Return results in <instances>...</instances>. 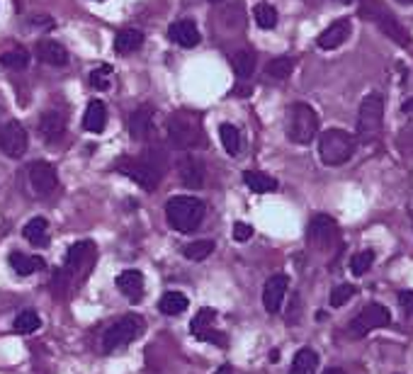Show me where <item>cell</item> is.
<instances>
[{
  "label": "cell",
  "instance_id": "39",
  "mask_svg": "<svg viewBox=\"0 0 413 374\" xmlns=\"http://www.w3.org/2000/svg\"><path fill=\"white\" fill-rule=\"evenodd\" d=\"M197 341H204V343H211V345H219V348H226V336L221 331H214V328H206V331L197 333Z\"/></svg>",
  "mask_w": 413,
  "mask_h": 374
},
{
  "label": "cell",
  "instance_id": "45",
  "mask_svg": "<svg viewBox=\"0 0 413 374\" xmlns=\"http://www.w3.org/2000/svg\"><path fill=\"white\" fill-rule=\"evenodd\" d=\"M323 374H346V372H343V370H338V367H331V370H326Z\"/></svg>",
  "mask_w": 413,
  "mask_h": 374
},
{
  "label": "cell",
  "instance_id": "16",
  "mask_svg": "<svg viewBox=\"0 0 413 374\" xmlns=\"http://www.w3.org/2000/svg\"><path fill=\"white\" fill-rule=\"evenodd\" d=\"M154 107L151 105H141V107H136L134 112H131V117H129V134H131V139H136V141H144V139H149V134H151V129H154Z\"/></svg>",
  "mask_w": 413,
  "mask_h": 374
},
{
  "label": "cell",
  "instance_id": "28",
  "mask_svg": "<svg viewBox=\"0 0 413 374\" xmlns=\"http://www.w3.org/2000/svg\"><path fill=\"white\" fill-rule=\"evenodd\" d=\"M47 231H49V221L44 216H34L27 221V226L22 229V236L34 245H44L47 243Z\"/></svg>",
  "mask_w": 413,
  "mask_h": 374
},
{
  "label": "cell",
  "instance_id": "37",
  "mask_svg": "<svg viewBox=\"0 0 413 374\" xmlns=\"http://www.w3.org/2000/svg\"><path fill=\"white\" fill-rule=\"evenodd\" d=\"M214 250V241H195V243L185 245V258L190 260H204Z\"/></svg>",
  "mask_w": 413,
  "mask_h": 374
},
{
  "label": "cell",
  "instance_id": "6",
  "mask_svg": "<svg viewBox=\"0 0 413 374\" xmlns=\"http://www.w3.org/2000/svg\"><path fill=\"white\" fill-rule=\"evenodd\" d=\"M141 333H144V318L136 316V314H127V316H122L120 321H115L105 331V336H102V350L105 352L120 350V348L129 345L131 341H136Z\"/></svg>",
  "mask_w": 413,
  "mask_h": 374
},
{
  "label": "cell",
  "instance_id": "4",
  "mask_svg": "<svg viewBox=\"0 0 413 374\" xmlns=\"http://www.w3.org/2000/svg\"><path fill=\"white\" fill-rule=\"evenodd\" d=\"M382 120H384V95L370 92L360 102V110H357V139L362 144L375 141L382 131Z\"/></svg>",
  "mask_w": 413,
  "mask_h": 374
},
{
  "label": "cell",
  "instance_id": "2",
  "mask_svg": "<svg viewBox=\"0 0 413 374\" xmlns=\"http://www.w3.org/2000/svg\"><path fill=\"white\" fill-rule=\"evenodd\" d=\"M165 216H168V224L173 226L180 234H193L195 229H200L204 219V202L197 197L190 195H180L168 200L165 204Z\"/></svg>",
  "mask_w": 413,
  "mask_h": 374
},
{
  "label": "cell",
  "instance_id": "38",
  "mask_svg": "<svg viewBox=\"0 0 413 374\" xmlns=\"http://www.w3.org/2000/svg\"><path fill=\"white\" fill-rule=\"evenodd\" d=\"M353 294H355V287H353V284H348V282L336 284L331 292V307L338 309V307H343V304H348L353 299Z\"/></svg>",
  "mask_w": 413,
  "mask_h": 374
},
{
  "label": "cell",
  "instance_id": "33",
  "mask_svg": "<svg viewBox=\"0 0 413 374\" xmlns=\"http://www.w3.org/2000/svg\"><path fill=\"white\" fill-rule=\"evenodd\" d=\"M214 318H216L214 309H211V307H202L197 314H195L193 323H190V333H193V336H197V333H202V331H206V328H211Z\"/></svg>",
  "mask_w": 413,
  "mask_h": 374
},
{
  "label": "cell",
  "instance_id": "11",
  "mask_svg": "<svg viewBox=\"0 0 413 374\" xmlns=\"http://www.w3.org/2000/svg\"><path fill=\"white\" fill-rule=\"evenodd\" d=\"M27 146H29L27 131H24V127L19 124V122L10 120L0 127V151H3L5 156H10V158H22V156L27 154Z\"/></svg>",
  "mask_w": 413,
  "mask_h": 374
},
{
  "label": "cell",
  "instance_id": "34",
  "mask_svg": "<svg viewBox=\"0 0 413 374\" xmlns=\"http://www.w3.org/2000/svg\"><path fill=\"white\" fill-rule=\"evenodd\" d=\"M372 263H375V253L372 250H360V253H355L350 258V273L355 277H362L372 268Z\"/></svg>",
  "mask_w": 413,
  "mask_h": 374
},
{
  "label": "cell",
  "instance_id": "32",
  "mask_svg": "<svg viewBox=\"0 0 413 374\" xmlns=\"http://www.w3.org/2000/svg\"><path fill=\"white\" fill-rule=\"evenodd\" d=\"M292 68H294L292 58H289V56H280V58H273V61L268 63L265 73H268L270 78H275V81H284V78H289Z\"/></svg>",
  "mask_w": 413,
  "mask_h": 374
},
{
  "label": "cell",
  "instance_id": "18",
  "mask_svg": "<svg viewBox=\"0 0 413 374\" xmlns=\"http://www.w3.org/2000/svg\"><path fill=\"white\" fill-rule=\"evenodd\" d=\"M117 287L131 302H139L144 297V275L139 270H124V273L117 277Z\"/></svg>",
  "mask_w": 413,
  "mask_h": 374
},
{
  "label": "cell",
  "instance_id": "47",
  "mask_svg": "<svg viewBox=\"0 0 413 374\" xmlns=\"http://www.w3.org/2000/svg\"><path fill=\"white\" fill-rule=\"evenodd\" d=\"M338 3H355V0H338Z\"/></svg>",
  "mask_w": 413,
  "mask_h": 374
},
{
  "label": "cell",
  "instance_id": "42",
  "mask_svg": "<svg viewBox=\"0 0 413 374\" xmlns=\"http://www.w3.org/2000/svg\"><path fill=\"white\" fill-rule=\"evenodd\" d=\"M399 302H401V307H404L406 311L413 314V292H411V289H404V292H399Z\"/></svg>",
  "mask_w": 413,
  "mask_h": 374
},
{
  "label": "cell",
  "instance_id": "35",
  "mask_svg": "<svg viewBox=\"0 0 413 374\" xmlns=\"http://www.w3.org/2000/svg\"><path fill=\"white\" fill-rule=\"evenodd\" d=\"M39 326H42V321H39V316L34 311H22L17 318H15V331L22 333V336L39 331Z\"/></svg>",
  "mask_w": 413,
  "mask_h": 374
},
{
  "label": "cell",
  "instance_id": "22",
  "mask_svg": "<svg viewBox=\"0 0 413 374\" xmlns=\"http://www.w3.org/2000/svg\"><path fill=\"white\" fill-rule=\"evenodd\" d=\"M83 127H86L90 134H102L107 127V107L102 100H92L86 110V117H83Z\"/></svg>",
  "mask_w": 413,
  "mask_h": 374
},
{
  "label": "cell",
  "instance_id": "25",
  "mask_svg": "<svg viewBox=\"0 0 413 374\" xmlns=\"http://www.w3.org/2000/svg\"><path fill=\"white\" fill-rule=\"evenodd\" d=\"M141 44H144V34L136 32V29H122L115 39V51L127 56V54H134Z\"/></svg>",
  "mask_w": 413,
  "mask_h": 374
},
{
  "label": "cell",
  "instance_id": "15",
  "mask_svg": "<svg viewBox=\"0 0 413 374\" xmlns=\"http://www.w3.org/2000/svg\"><path fill=\"white\" fill-rule=\"evenodd\" d=\"M92 255H95V243L92 241H78V243H73L66 253V268H63V273L81 275V270L92 260Z\"/></svg>",
  "mask_w": 413,
  "mask_h": 374
},
{
  "label": "cell",
  "instance_id": "20",
  "mask_svg": "<svg viewBox=\"0 0 413 374\" xmlns=\"http://www.w3.org/2000/svg\"><path fill=\"white\" fill-rule=\"evenodd\" d=\"M178 173L185 187H202L204 185V168L195 156H183L178 163Z\"/></svg>",
  "mask_w": 413,
  "mask_h": 374
},
{
  "label": "cell",
  "instance_id": "8",
  "mask_svg": "<svg viewBox=\"0 0 413 374\" xmlns=\"http://www.w3.org/2000/svg\"><path fill=\"white\" fill-rule=\"evenodd\" d=\"M389 321H391L389 309L382 307V304H367V307L362 309L360 314H355V316H353L348 331H350L353 338H362V336H367V333L377 331V328L389 326Z\"/></svg>",
  "mask_w": 413,
  "mask_h": 374
},
{
  "label": "cell",
  "instance_id": "5",
  "mask_svg": "<svg viewBox=\"0 0 413 374\" xmlns=\"http://www.w3.org/2000/svg\"><path fill=\"white\" fill-rule=\"evenodd\" d=\"M318 134V115L311 105L297 102L289 107L287 115V136L294 144H311L314 136Z\"/></svg>",
  "mask_w": 413,
  "mask_h": 374
},
{
  "label": "cell",
  "instance_id": "41",
  "mask_svg": "<svg viewBox=\"0 0 413 374\" xmlns=\"http://www.w3.org/2000/svg\"><path fill=\"white\" fill-rule=\"evenodd\" d=\"M250 236H253V226L245 224V221H236V226H234V238L243 243V241H248Z\"/></svg>",
  "mask_w": 413,
  "mask_h": 374
},
{
  "label": "cell",
  "instance_id": "10",
  "mask_svg": "<svg viewBox=\"0 0 413 374\" xmlns=\"http://www.w3.org/2000/svg\"><path fill=\"white\" fill-rule=\"evenodd\" d=\"M341 241V231L338 224L328 214H318L309 224V243L316 250H331Z\"/></svg>",
  "mask_w": 413,
  "mask_h": 374
},
{
  "label": "cell",
  "instance_id": "43",
  "mask_svg": "<svg viewBox=\"0 0 413 374\" xmlns=\"http://www.w3.org/2000/svg\"><path fill=\"white\" fill-rule=\"evenodd\" d=\"M401 112H404V115H413V97L401 105Z\"/></svg>",
  "mask_w": 413,
  "mask_h": 374
},
{
  "label": "cell",
  "instance_id": "48",
  "mask_svg": "<svg viewBox=\"0 0 413 374\" xmlns=\"http://www.w3.org/2000/svg\"><path fill=\"white\" fill-rule=\"evenodd\" d=\"M209 3H219V0H209Z\"/></svg>",
  "mask_w": 413,
  "mask_h": 374
},
{
  "label": "cell",
  "instance_id": "14",
  "mask_svg": "<svg viewBox=\"0 0 413 374\" xmlns=\"http://www.w3.org/2000/svg\"><path fill=\"white\" fill-rule=\"evenodd\" d=\"M287 287H289L287 275H273V277L265 282V289H263V307H265V311L277 314L280 309H282Z\"/></svg>",
  "mask_w": 413,
  "mask_h": 374
},
{
  "label": "cell",
  "instance_id": "13",
  "mask_svg": "<svg viewBox=\"0 0 413 374\" xmlns=\"http://www.w3.org/2000/svg\"><path fill=\"white\" fill-rule=\"evenodd\" d=\"M350 32H353L350 19H348V17L336 19L331 27H326L321 34H318V39H316L318 49H323V51H333V49L343 47V44L350 39Z\"/></svg>",
  "mask_w": 413,
  "mask_h": 374
},
{
  "label": "cell",
  "instance_id": "12",
  "mask_svg": "<svg viewBox=\"0 0 413 374\" xmlns=\"http://www.w3.org/2000/svg\"><path fill=\"white\" fill-rule=\"evenodd\" d=\"M29 185H32V190L37 192V195H42V197L51 195L58 185L56 168H54L51 163H47V161H34V163L29 165Z\"/></svg>",
  "mask_w": 413,
  "mask_h": 374
},
{
  "label": "cell",
  "instance_id": "21",
  "mask_svg": "<svg viewBox=\"0 0 413 374\" xmlns=\"http://www.w3.org/2000/svg\"><path fill=\"white\" fill-rule=\"evenodd\" d=\"M37 56L49 66H66L68 63V51L63 44L54 42V39H42L37 44Z\"/></svg>",
  "mask_w": 413,
  "mask_h": 374
},
{
  "label": "cell",
  "instance_id": "30",
  "mask_svg": "<svg viewBox=\"0 0 413 374\" xmlns=\"http://www.w3.org/2000/svg\"><path fill=\"white\" fill-rule=\"evenodd\" d=\"M219 136H221V144H224L226 154L229 156H238L241 151V134L234 124H221L219 127Z\"/></svg>",
  "mask_w": 413,
  "mask_h": 374
},
{
  "label": "cell",
  "instance_id": "7",
  "mask_svg": "<svg viewBox=\"0 0 413 374\" xmlns=\"http://www.w3.org/2000/svg\"><path fill=\"white\" fill-rule=\"evenodd\" d=\"M117 170L124 173L127 178H131L136 185H141L144 190H156L161 178H163V168L156 165L154 161H149L146 156H141V158H122L117 163Z\"/></svg>",
  "mask_w": 413,
  "mask_h": 374
},
{
  "label": "cell",
  "instance_id": "23",
  "mask_svg": "<svg viewBox=\"0 0 413 374\" xmlns=\"http://www.w3.org/2000/svg\"><path fill=\"white\" fill-rule=\"evenodd\" d=\"M10 268H13L15 275H19V277H29L32 273H37V270H44V258H39V255H24V253H10Z\"/></svg>",
  "mask_w": 413,
  "mask_h": 374
},
{
  "label": "cell",
  "instance_id": "29",
  "mask_svg": "<svg viewBox=\"0 0 413 374\" xmlns=\"http://www.w3.org/2000/svg\"><path fill=\"white\" fill-rule=\"evenodd\" d=\"M231 66H234L236 76L238 78H250L255 71V56L250 51H236L234 58H231Z\"/></svg>",
  "mask_w": 413,
  "mask_h": 374
},
{
  "label": "cell",
  "instance_id": "31",
  "mask_svg": "<svg viewBox=\"0 0 413 374\" xmlns=\"http://www.w3.org/2000/svg\"><path fill=\"white\" fill-rule=\"evenodd\" d=\"M253 17L260 29H273L275 24H277V10L270 3H258L253 10Z\"/></svg>",
  "mask_w": 413,
  "mask_h": 374
},
{
  "label": "cell",
  "instance_id": "19",
  "mask_svg": "<svg viewBox=\"0 0 413 374\" xmlns=\"http://www.w3.org/2000/svg\"><path fill=\"white\" fill-rule=\"evenodd\" d=\"M63 131H66V115L58 110L44 112L42 120H39V134H42L47 141H56Z\"/></svg>",
  "mask_w": 413,
  "mask_h": 374
},
{
  "label": "cell",
  "instance_id": "1",
  "mask_svg": "<svg viewBox=\"0 0 413 374\" xmlns=\"http://www.w3.org/2000/svg\"><path fill=\"white\" fill-rule=\"evenodd\" d=\"M168 136L175 149H185V151L200 149V146L206 144L202 117L190 110L173 112V115L168 117Z\"/></svg>",
  "mask_w": 413,
  "mask_h": 374
},
{
  "label": "cell",
  "instance_id": "17",
  "mask_svg": "<svg viewBox=\"0 0 413 374\" xmlns=\"http://www.w3.org/2000/svg\"><path fill=\"white\" fill-rule=\"evenodd\" d=\"M168 39L178 47L193 49L200 44V29L193 19H178L168 27Z\"/></svg>",
  "mask_w": 413,
  "mask_h": 374
},
{
  "label": "cell",
  "instance_id": "44",
  "mask_svg": "<svg viewBox=\"0 0 413 374\" xmlns=\"http://www.w3.org/2000/svg\"><path fill=\"white\" fill-rule=\"evenodd\" d=\"M216 374H234V372H231L229 365H224V367H219V370H216Z\"/></svg>",
  "mask_w": 413,
  "mask_h": 374
},
{
  "label": "cell",
  "instance_id": "40",
  "mask_svg": "<svg viewBox=\"0 0 413 374\" xmlns=\"http://www.w3.org/2000/svg\"><path fill=\"white\" fill-rule=\"evenodd\" d=\"M110 73H112V68H110V66L97 68V71H92V73H90V83H92V86H95V88H100V90H105V88L110 86L105 76H110Z\"/></svg>",
  "mask_w": 413,
  "mask_h": 374
},
{
  "label": "cell",
  "instance_id": "26",
  "mask_svg": "<svg viewBox=\"0 0 413 374\" xmlns=\"http://www.w3.org/2000/svg\"><path fill=\"white\" fill-rule=\"evenodd\" d=\"M188 307H190L188 297L180 292H165L159 302L161 314H165V316H178V314L188 311Z\"/></svg>",
  "mask_w": 413,
  "mask_h": 374
},
{
  "label": "cell",
  "instance_id": "3",
  "mask_svg": "<svg viewBox=\"0 0 413 374\" xmlns=\"http://www.w3.org/2000/svg\"><path fill=\"white\" fill-rule=\"evenodd\" d=\"M355 154V139L343 129H326L318 139V158L326 165H343Z\"/></svg>",
  "mask_w": 413,
  "mask_h": 374
},
{
  "label": "cell",
  "instance_id": "9",
  "mask_svg": "<svg viewBox=\"0 0 413 374\" xmlns=\"http://www.w3.org/2000/svg\"><path fill=\"white\" fill-rule=\"evenodd\" d=\"M360 15H365V17H370L372 22L377 24V27L382 29V32L387 34V37H391L396 44H401V47H409V34L404 32V29L399 27V22H396V17L389 13V10L382 8L377 0H367V5L360 10Z\"/></svg>",
  "mask_w": 413,
  "mask_h": 374
},
{
  "label": "cell",
  "instance_id": "36",
  "mask_svg": "<svg viewBox=\"0 0 413 374\" xmlns=\"http://www.w3.org/2000/svg\"><path fill=\"white\" fill-rule=\"evenodd\" d=\"M0 63L5 68H13V71H22L24 66L29 63V54L24 49H15V51H8L0 56Z\"/></svg>",
  "mask_w": 413,
  "mask_h": 374
},
{
  "label": "cell",
  "instance_id": "46",
  "mask_svg": "<svg viewBox=\"0 0 413 374\" xmlns=\"http://www.w3.org/2000/svg\"><path fill=\"white\" fill-rule=\"evenodd\" d=\"M396 3H401V5H413V0H396Z\"/></svg>",
  "mask_w": 413,
  "mask_h": 374
},
{
  "label": "cell",
  "instance_id": "27",
  "mask_svg": "<svg viewBox=\"0 0 413 374\" xmlns=\"http://www.w3.org/2000/svg\"><path fill=\"white\" fill-rule=\"evenodd\" d=\"M243 183L250 187L258 195H265V192H275L277 190V180L270 178L268 173H260V170H245L243 173Z\"/></svg>",
  "mask_w": 413,
  "mask_h": 374
},
{
  "label": "cell",
  "instance_id": "24",
  "mask_svg": "<svg viewBox=\"0 0 413 374\" xmlns=\"http://www.w3.org/2000/svg\"><path fill=\"white\" fill-rule=\"evenodd\" d=\"M316 367H318V355L311 350V348H302V350L294 355L289 374H314Z\"/></svg>",
  "mask_w": 413,
  "mask_h": 374
}]
</instances>
